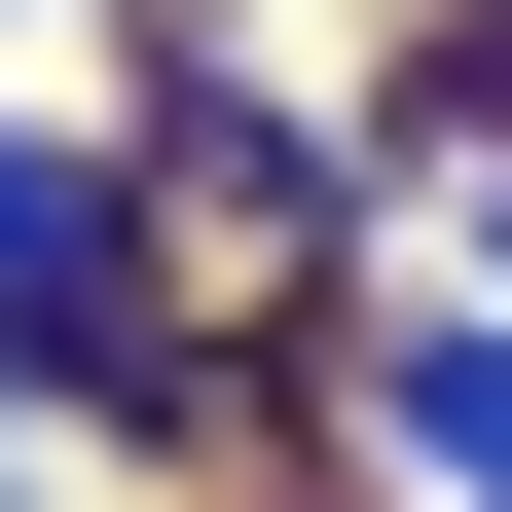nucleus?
Segmentation results:
<instances>
[{
	"label": "nucleus",
	"mask_w": 512,
	"mask_h": 512,
	"mask_svg": "<svg viewBox=\"0 0 512 512\" xmlns=\"http://www.w3.org/2000/svg\"><path fill=\"white\" fill-rule=\"evenodd\" d=\"M110 293H147V220H110V147H37V110H0V366H74Z\"/></svg>",
	"instance_id": "1"
},
{
	"label": "nucleus",
	"mask_w": 512,
	"mask_h": 512,
	"mask_svg": "<svg viewBox=\"0 0 512 512\" xmlns=\"http://www.w3.org/2000/svg\"><path fill=\"white\" fill-rule=\"evenodd\" d=\"M366 439H403L439 512H512V293H476V330H403V366H366Z\"/></svg>",
	"instance_id": "2"
},
{
	"label": "nucleus",
	"mask_w": 512,
	"mask_h": 512,
	"mask_svg": "<svg viewBox=\"0 0 512 512\" xmlns=\"http://www.w3.org/2000/svg\"><path fill=\"white\" fill-rule=\"evenodd\" d=\"M476 293H512V183H476Z\"/></svg>",
	"instance_id": "3"
}]
</instances>
